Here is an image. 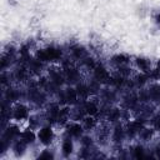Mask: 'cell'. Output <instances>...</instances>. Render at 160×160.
<instances>
[{
    "label": "cell",
    "instance_id": "cell-2",
    "mask_svg": "<svg viewBox=\"0 0 160 160\" xmlns=\"http://www.w3.org/2000/svg\"><path fill=\"white\" fill-rule=\"evenodd\" d=\"M28 115H29L28 109H26L24 105H21V104H18V105L12 109V116H14V119H16V120H22V119L28 118Z\"/></svg>",
    "mask_w": 160,
    "mask_h": 160
},
{
    "label": "cell",
    "instance_id": "cell-4",
    "mask_svg": "<svg viewBox=\"0 0 160 160\" xmlns=\"http://www.w3.org/2000/svg\"><path fill=\"white\" fill-rule=\"evenodd\" d=\"M156 22L160 25V12H159V14H158V16H156Z\"/></svg>",
    "mask_w": 160,
    "mask_h": 160
},
{
    "label": "cell",
    "instance_id": "cell-3",
    "mask_svg": "<svg viewBox=\"0 0 160 160\" xmlns=\"http://www.w3.org/2000/svg\"><path fill=\"white\" fill-rule=\"evenodd\" d=\"M74 150V146H72V141H71V138H66L62 140V144H61V151L64 155H70Z\"/></svg>",
    "mask_w": 160,
    "mask_h": 160
},
{
    "label": "cell",
    "instance_id": "cell-1",
    "mask_svg": "<svg viewBox=\"0 0 160 160\" xmlns=\"http://www.w3.org/2000/svg\"><path fill=\"white\" fill-rule=\"evenodd\" d=\"M54 131H52V129L50 128V126H42V128H40L39 130H38V132H36V138H38V141L41 144V145H45V146H48V145H50L51 142H52V140H54Z\"/></svg>",
    "mask_w": 160,
    "mask_h": 160
}]
</instances>
